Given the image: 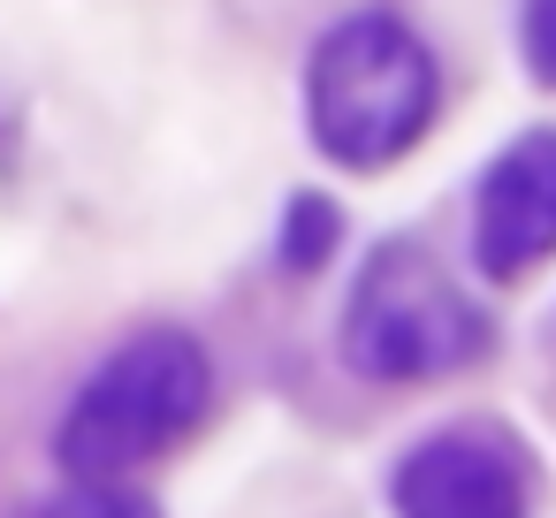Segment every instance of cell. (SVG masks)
I'll list each match as a JSON object with an SVG mask.
<instances>
[{"label":"cell","mask_w":556,"mask_h":518,"mask_svg":"<svg viewBox=\"0 0 556 518\" xmlns=\"http://www.w3.org/2000/svg\"><path fill=\"white\" fill-rule=\"evenodd\" d=\"M472 244L488 275H518L556 252V130H526L495 153L472 206Z\"/></svg>","instance_id":"cell-5"},{"label":"cell","mask_w":556,"mask_h":518,"mask_svg":"<svg viewBox=\"0 0 556 518\" xmlns=\"http://www.w3.org/2000/svg\"><path fill=\"white\" fill-rule=\"evenodd\" d=\"M404 518H526V465L480 427H450L396 465Z\"/></svg>","instance_id":"cell-4"},{"label":"cell","mask_w":556,"mask_h":518,"mask_svg":"<svg viewBox=\"0 0 556 518\" xmlns=\"http://www.w3.org/2000/svg\"><path fill=\"white\" fill-rule=\"evenodd\" d=\"M526 54H533V70L556 85V9H533V16H526Z\"/></svg>","instance_id":"cell-8"},{"label":"cell","mask_w":556,"mask_h":518,"mask_svg":"<svg viewBox=\"0 0 556 518\" xmlns=\"http://www.w3.org/2000/svg\"><path fill=\"white\" fill-rule=\"evenodd\" d=\"M39 518H161L146 495H130V488H115V480H92V488H70V495H54Z\"/></svg>","instance_id":"cell-7"},{"label":"cell","mask_w":556,"mask_h":518,"mask_svg":"<svg viewBox=\"0 0 556 518\" xmlns=\"http://www.w3.org/2000/svg\"><path fill=\"white\" fill-rule=\"evenodd\" d=\"M214 404V366L184 328H146L130 336L70 404L62 419V465L85 480H115L168 442H184Z\"/></svg>","instance_id":"cell-1"},{"label":"cell","mask_w":556,"mask_h":518,"mask_svg":"<svg viewBox=\"0 0 556 518\" xmlns=\"http://www.w3.org/2000/svg\"><path fill=\"white\" fill-rule=\"evenodd\" d=\"M305 115H313L320 153L351 168H381L434 115V54L396 16H351L313 47Z\"/></svg>","instance_id":"cell-2"},{"label":"cell","mask_w":556,"mask_h":518,"mask_svg":"<svg viewBox=\"0 0 556 518\" xmlns=\"http://www.w3.org/2000/svg\"><path fill=\"white\" fill-rule=\"evenodd\" d=\"M328 252H336V206L313 199V191H298V206L282 222V267H320Z\"/></svg>","instance_id":"cell-6"},{"label":"cell","mask_w":556,"mask_h":518,"mask_svg":"<svg viewBox=\"0 0 556 518\" xmlns=\"http://www.w3.org/2000/svg\"><path fill=\"white\" fill-rule=\"evenodd\" d=\"M343 351L374 381H427L472 366L488 351V320L419 244H381L351 290Z\"/></svg>","instance_id":"cell-3"}]
</instances>
